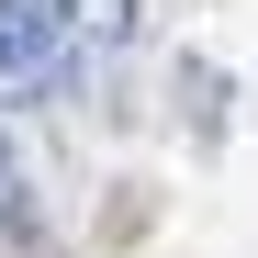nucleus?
I'll list each match as a JSON object with an SVG mask.
<instances>
[{
    "label": "nucleus",
    "instance_id": "nucleus-3",
    "mask_svg": "<svg viewBox=\"0 0 258 258\" xmlns=\"http://www.w3.org/2000/svg\"><path fill=\"white\" fill-rule=\"evenodd\" d=\"M0 225H23V168H12V135H0Z\"/></svg>",
    "mask_w": 258,
    "mask_h": 258
},
{
    "label": "nucleus",
    "instance_id": "nucleus-2",
    "mask_svg": "<svg viewBox=\"0 0 258 258\" xmlns=\"http://www.w3.org/2000/svg\"><path fill=\"white\" fill-rule=\"evenodd\" d=\"M56 34H90V45H135V23H146V0H34Z\"/></svg>",
    "mask_w": 258,
    "mask_h": 258
},
{
    "label": "nucleus",
    "instance_id": "nucleus-1",
    "mask_svg": "<svg viewBox=\"0 0 258 258\" xmlns=\"http://www.w3.org/2000/svg\"><path fill=\"white\" fill-rule=\"evenodd\" d=\"M56 90H68V34L34 12V0H0V112L56 101Z\"/></svg>",
    "mask_w": 258,
    "mask_h": 258
}]
</instances>
